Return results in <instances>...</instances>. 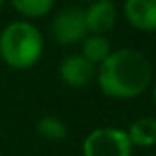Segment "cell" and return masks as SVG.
<instances>
[{
	"label": "cell",
	"mask_w": 156,
	"mask_h": 156,
	"mask_svg": "<svg viewBox=\"0 0 156 156\" xmlns=\"http://www.w3.org/2000/svg\"><path fill=\"white\" fill-rule=\"evenodd\" d=\"M122 10L134 30L156 32V0H125Z\"/></svg>",
	"instance_id": "7"
},
{
	"label": "cell",
	"mask_w": 156,
	"mask_h": 156,
	"mask_svg": "<svg viewBox=\"0 0 156 156\" xmlns=\"http://www.w3.org/2000/svg\"><path fill=\"white\" fill-rule=\"evenodd\" d=\"M44 53L42 32L28 20L10 22L0 32V57L12 69H30Z\"/></svg>",
	"instance_id": "2"
},
{
	"label": "cell",
	"mask_w": 156,
	"mask_h": 156,
	"mask_svg": "<svg viewBox=\"0 0 156 156\" xmlns=\"http://www.w3.org/2000/svg\"><path fill=\"white\" fill-rule=\"evenodd\" d=\"M83 156H133V144L126 130L115 126H101L85 136Z\"/></svg>",
	"instance_id": "3"
},
{
	"label": "cell",
	"mask_w": 156,
	"mask_h": 156,
	"mask_svg": "<svg viewBox=\"0 0 156 156\" xmlns=\"http://www.w3.org/2000/svg\"><path fill=\"white\" fill-rule=\"evenodd\" d=\"M8 2L24 18H44L51 12L55 0H8Z\"/></svg>",
	"instance_id": "10"
},
{
	"label": "cell",
	"mask_w": 156,
	"mask_h": 156,
	"mask_svg": "<svg viewBox=\"0 0 156 156\" xmlns=\"http://www.w3.org/2000/svg\"><path fill=\"white\" fill-rule=\"evenodd\" d=\"M89 34H107L117 24V4L113 0H93L83 10Z\"/></svg>",
	"instance_id": "6"
},
{
	"label": "cell",
	"mask_w": 156,
	"mask_h": 156,
	"mask_svg": "<svg viewBox=\"0 0 156 156\" xmlns=\"http://www.w3.org/2000/svg\"><path fill=\"white\" fill-rule=\"evenodd\" d=\"M0 156H4V154H2V152H0Z\"/></svg>",
	"instance_id": "15"
},
{
	"label": "cell",
	"mask_w": 156,
	"mask_h": 156,
	"mask_svg": "<svg viewBox=\"0 0 156 156\" xmlns=\"http://www.w3.org/2000/svg\"><path fill=\"white\" fill-rule=\"evenodd\" d=\"M77 2H93V0H77Z\"/></svg>",
	"instance_id": "14"
},
{
	"label": "cell",
	"mask_w": 156,
	"mask_h": 156,
	"mask_svg": "<svg viewBox=\"0 0 156 156\" xmlns=\"http://www.w3.org/2000/svg\"><path fill=\"white\" fill-rule=\"evenodd\" d=\"M6 2H8V0H0V8H2V6H4Z\"/></svg>",
	"instance_id": "13"
},
{
	"label": "cell",
	"mask_w": 156,
	"mask_h": 156,
	"mask_svg": "<svg viewBox=\"0 0 156 156\" xmlns=\"http://www.w3.org/2000/svg\"><path fill=\"white\" fill-rule=\"evenodd\" d=\"M152 101H154V105H156V83H154V89H152Z\"/></svg>",
	"instance_id": "12"
},
{
	"label": "cell",
	"mask_w": 156,
	"mask_h": 156,
	"mask_svg": "<svg viewBox=\"0 0 156 156\" xmlns=\"http://www.w3.org/2000/svg\"><path fill=\"white\" fill-rule=\"evenodd\" d=\"M50 30H51V38L61 46H73L89 34L83 10L75 6L63 8V10L57 12L51 20Z\"/></svg>",
	"instance_id": "4"
},
{
	"label": "cell",
	"mask_w": 156,
	"mask_h": 156,
	"mask_svg": "<svg viewBox=\"0 0 156 156\" xmlns=\"http://www.w3.org/2000/svg\"><path fill=\"white\" fill-rule=\"evenodd\" d=\"M130 144L138 148H150L156 144V119L154 117H140L129 126L126 130Z\"/></svg>",
	"instance_id": "8"
},
{
	"label": "cell",
	"mask_w": 156,
	"mask_h": 156,
	"mask_svg": "<svg viewBox=\"0 0 156 156\" xmlns=\"http://www.w3.org/2000/svg\"><path fill=\"white\" fill-rule=\"evenodd\" d=\"M95 65L89 59H85L81 53H71V55L63 57V61L59 63V79L73 89L87 87L95 79Z\"/></svg>",
	"instance_id": "5"
},
{
	"label": "cell",
	"mask_w": 156,
	"mask_h": 156,
	"mask_svg": "<svg viewBox=\"0 0 156 156\" xmlns=\"http://www.w3.org/2000/svg\"><path fill=\"white\" fill-rule=\"evenodd\" d=\"M97 83L101 93L111 99H134L148 89L152 63L134 48L115 50L97 65Z\"/></svg>",
	"instance_id": "1"
},
{
	"label": "cell",
	"mask_w": 156,
	"mask_h": 156,
	"mask_svg": "<svg viewBox=\"0 0 156 156\" xmlns=\"http://www.w3.org/2000/svg\"><path fill=\"white\" fill-rule=\"evenodd\" d=\"M36 130L42 138L46 140H65L67 136V126L61 121L59 117H53V115H46L38 121Z\"/></svg>",
	"instance_id": "11"
},
{
	"label": "cell",
	"mask_w": 156,
	"mask_h": 156,
	"mask_svg": "<svg viewBox=\"0 0 156 156\" xmlns=\"http://www.w3.org/2000/svg\"><path fill=\"white\" fill-rule=\"evenodd\" d=\"M111 51H113L111 50V42L107 40L105 34H87L81 40V55L85 59H89L95 67Z\"/></svg>",
	"instance_id": "9"
}]
</instances>
